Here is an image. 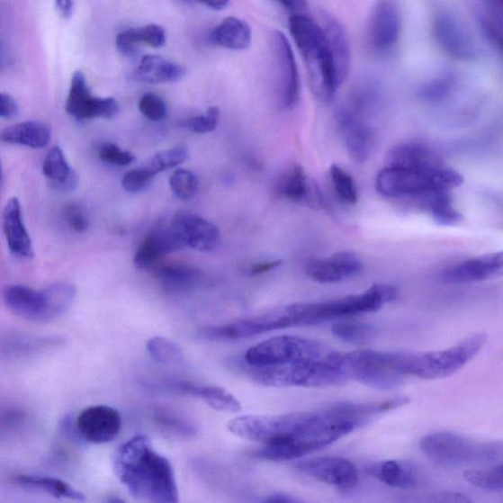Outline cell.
<instances>
[{
    "label": "cell",
    "instance_id": "obj_1",
    "mask_svg": "<svg viewBox=\"0 0 503 503\" xmlns=\"http://www.w3.org/2000/svg\"><path fill=\"white\" fill-rule=\"evenodd\" d=\"M113 471L138 500L179 501L174 468L166 457L156 451L147 436H135L119 448L113 457Z\"/></svg>",
    "mask_w": 503,
    "mask_h": 503
},
{
    "label": "cell",
    "instance_id": "obj_2",
    "mask_svg": "<svg viewBox=\"0 0 503 503\" xmlns=\"http://www.w3.org/2000/svg\"><path fill=\"white\" fill-rule=\"evenodd\" d=\"M288 26L302 57L310 88L319 101L330 102L335 98L339 85L322 28L303 13H296L289 18Z\"/></svg>",
    "mask_w": 503,
    "mask_h": 503
},
{
    "label": "cell",
    "instance_id": "obj_3",
    "mask_svg": "<svg viewBox=\"0 0 503 503\" xmlns=\"http://www.w3.org/2000/svg\"><path fill=\"white\" fill-rule=\"evenodd\" d=\"M409 353L358 350L337 353L335 365L347 380L368 387L390 391L400 387L409 377Z\"/></svg>",
    "mask_w": 503,
    "mask_h": 503
},
{
    "label": "cell",
    "instance_id": "obj_4",
    "mask_svg": "<svg viewBox=\"0 0 503 503\" xmlns=\"http://www.w3.org/2000/svg\"><path fill=\"white\" fill-rule=\"evenodd\" d=\"M334 359L335 357L330 361H295L270 366H248L247 370L251 379L265 387L324 388L348 381L335 365Z\"/></svg>",
    "mask_w": 503,
    "mask_h": 503
},
{
    "label": "cell",
    "instance_id": "obj_5",
    "mask_svg": "<svg viewBox=\"0 0 503 503\" xmlns=\"http://www.w3.org/2000/svg\"><path fill=\"white\" fill-rule=\"evenodd\" d=\"M420 448L431 462L445 468L495 463L502 458L501 442H476L452 432L424 436Z\"/></svg>",
    "mask_w": 503,
    "mask_h": 503
},
{
    "label": "cell",
    "instance_id": "obj_6",
    "mask_svg": "<svg viewBox=\"0 0 503 503\" xmlns=\"http://www.w3.org/2000/svg\"><path fill=\"white\" fill-rule=\"evenodd\" d=\"M463 184L462 175L445 166L433 169L384 167L376 178L377 191L391 198H416L433 192H451Z\"/></svg>",
    "mask_w": 503,
    "mask_h": 503
},
{
    "label": "cell",
    "instance_id": "obj_7",
    "mask_svg": "<svg viewBox=\"0 0 503 503\" xmlns=\"http://www.w3.org/2000/svg\"><path fill=\"white\" fill-rule=\"evenodd\" d=\"M298 327H306L303 303L276 308L228 325L208 327L200 330V337L210 341H234Z\"/></svg>",
    "mask_w": 503,
    "mask_h": 503
},
{
    "label": "cell",
    "instance_id": "obj_8",
    "mask_svg": "<svg viewBox=\"0 0 503 503\" xmlns=\"http://www.w3.org/2000/svg\"><path fill=\"white\" fill-rule=\"evenodd\" d=\"M337 351L320 342L294 336H282L260 342L246 351L248 366L261 367L295 361H330Z\"/></svg>",
    "mask_w": 503,
    "mask_h": 503
},
{
    "label": "cell",
    "instance_id": "obj_9",
    "mask_svg": "<svg viewBox=\"0 0 503 503\" xmlns=\"http://www.w3.org/2000/svg\"><path fill=\"white\" fill-rule=\"evenodd\" d=\"M398 289L385 283L373 284L365 292L305 303L309 327L337 319L379 311L383 305L394 301Z\"/></svg>",
    "mask_w": 503,
    "mask_h": 503
},
{
    "label": "cell",
    "instance_id": "obj_10",
    "mask_svg": "<svg viewBox=\"0 0 503 503\" xmlns=\"http://www.w3.org/2000/svg\"><path fill=\"white\" fill-rule=\"evenodd\" d=\"M487 338L484 334H477L445 350L409 353V376L426 380L451 377L477 355V353L484 347Z\"/></svg>",
    "mask_w": 503,
    "mask_h": 503
},
{
    "label": "cell",
    "instance_id": "obj_11",
    "mask_svg": "<svg viewBox=\"0 0 503 503\" xmlns=\"http://www.w3.org/2000/svg\"><path fill=\"white\" fill-rule=\"evenodd\" d=\"M402 16L395 0H379L372 9L366 29V44L373 56L387 57L398 46Z\"/></svg>",
    "mask_w": 503,
    "mask_h": 503
},
{
    "label": "cell",
    "instance_id": "obj_12",
    "mask_svg": "<svg viewBox=\"0 0 503 503\" xmlns=\"http://www.w3.org/2000/svg\"><path fill=\"white\" fill-rule=\"evenodd\" d=\"M368 115L349 101L341 105L337 120L350 157L357 164H364L371 157L376 138L369 125Z\"/></svg>",
    "mask_w": 503,
    "mask_h": 503
},
{
    "label": "cell",
    "instance_id": "obj_13",
    "mask_svg": "<svg viewBox=\"0 0 503 503\" xmlns=\"http://www.w3.org/2000/svg\"><path fill=\"white\" fill-rule=\"evenodd\" d=\"M272 51L277 79L278 99L284 110H292L301 94V81L291 42L281 31L272 36Z\"/></svg>",
    "mask_w": 503,
    "mask_h": 503
},
{
    "label": "cell",
    "instance_id": "obj_14",
    "mask_svg": "<svg viewBox=\"0 0 503 503\" xmlns=\"http://www.w3.org/2000/svg\"><path fill=\"white\" fill-rule=\"evenodd\" d=\"M66 110L75 120L85 121L112 119L119 114L121 106L113 98L93 95L84 73L76 71L71 79Z\"/></svg>",
    "mask_w": 503,
    "mask_h": 503
},
{
    "label": "cell",
    "instance_id": "obj_15",
    "mask_svg": "<svg viewBox=\"0 0 503 503\" xmlns=\"http://www.w3.org/2000/svg\"><path fill=\"white\" fill-rule=\"evenodd\" d=\"M122 427L121 415L106 405H94L84 409L75 420L80 440L93 445L112 443Z\"/></svg>",
    "mask_w": 503,
    "mask_h": 503
},
{
    "label": "cell",
    "instance_id": "obj_16",
    "mask_svg": "<svg viewBox=\"0 0 503 503\" xmlns=\"http://www.w3.org/2000/svg\"><path fill=\"white\" fill-rule=\"evenodd\" d=\"M296 468L300 472L340 490H351L359 481L356 466L342 457L310 458L299 463Z\"/></svg>",
    "mask_w": 503,
    "mask_h": 503
},
{
    "label": "cell",
    "instance_id": "obj_17",
    "mask_svg": "<svg viewBox=\"0 0 503 503\" xmlns=\"http://www.w3.org/2000/svg\"><path fill=\"white\" fill-rule=\"evenodd\" d=\"M434 37L448 57L471 61L477 56L475 42L462 22L451 13L440 12L434 19Z\"/></svg>",
    "mask_w": 503,
    "mask_h": 503
},
{
    "label": "cell",
    "instance_id": "obj_18",
    "mask_svg": "<svg viewBox=\"0 0 503 503\" xmlns=\"http://www.w3.org/2000/svg\"><path fill=\"white\" fill-rule=\"evenodd\" d=\"M169 228L190 247L202 253H210L219 248L220 232L215 224L204 218L187 211L178 212Z\"/></svg>",
    "mask_w": 503,
    "mask_h": 503
},
{
    "label": "cell",
    "instance_id": "obj_19",
    "mask_svg": "<svg viewBox=\"0 0 503 503\" xmlns=\"http://www.w3.org/2000/svg\"><path fill=\"white\" fill-rule=\"evenodd\" d=\"M363 269L364 264L355 253L338 252L328 258L309 262L306 274L318 283L335 284L358 276Z\"/></svg>",
    "mask_w": 503,
    "mask_h": 503
},
{
    "label": "cell",
    "instance_id": "obj_20",
    "mask_svg": "<svg viewBox=\"0 0 503 503\" xmlns=\"http://www.w3.org/2000/svg\"><path fill=\"white\" fill-rule=\"evenodd\" d=\"M502 253L476 256L449 265L440 275V280L449 284H465L490 280L502 274Z\"/></svg>",
    "mask_w": 503,
    "mask_h": 503
},
{
    "label": "cell",
    "instance_id": "obj_21",
    "mask_svg": "<svg viewBox=\"0 0 503 503\" xmlns=\"http://www.w3.org/2000/svg\"><path fill=\"white\" fill-rule=\"evenodd\" d=\"M333 58L339 88L348 78L352 63L350 40L344 24L333 15L323 13L319 22Z\"/></svg>",
    "mask_w": 503,
    "mask_h": 503
},
{
    "label": "cell",
    "instance_id": "obj_22",
    "mask_svg": "<svg viewBox=\"0 0 503 503\" xmlns=\"http://www.w3.org/2000/svg\"><path fill=\"white\" fill-rule=\"evenodd\" d=\"M4 301L9 311L33 323H48L46 299L42 291L25 285H8L4 289Z\"/></svg>",
    "mask_w": 503,
    "mask_h": 503
},
{
    "label": "cell",
    "instance_id": "obj_23",
    "mask_svg": "<svg viewBox=\"0 0 503 503\" xmlns=\"http://www.w3.org/2000/svg\"><path fill=\"white\" fill-rule=\"evenodd\" d=\"M3 230L10 252L18 258H34L33 242L26 229L22 208L17 198L9 199L3 211Z\"/></svg>",
    "mask_w": 503,
    "mask_h": 503
},
{
    "label": "cell",
    "instance_id": "obj_24",
    "mask_svg": "<svg viewBox=\"0 0 503 503\" xmlns=\"http://www.w3.org/2000/svg\"><path fill=\"white\" fill-rule=\"evenodd\" d=\"M444 166L441 156L434 148L417 142L396 145L384 157V167L433 169Z\"/></svg>",
    "mask_w": 503,
    "mask_h": 503
},
{
    "label": "cell",
    "instance_id": "obj_25",
    "mask_svg": "<svg viewBox=\"0 0 503 503\" xmlns=\"http://www.w3.org/2000/svg\"><path fill=\"white\" fill-rule=\"evenodd\" d=\"M277 189L283 198L298 205L310 208H319L323 205L322 195L315 182L298 165L286 171L278 182Z\"/></svg>",
    "mask_w": 503,
    "mask_h": 503
},
{
    "label": "cell",
    "instance_id": "obj_26",
    "mask_svg": "<svg viewBox=\"0 0 503 503\" xmlns=\"http://www.w3.org/2000/svg\"><path fill=\"white\" fill-rule=\"evenodd\" d=\"M185 68L180 64L157 55L145 56L135 70L138 81L151 84H170L185 76Z\"/></svg>",
    "mask_w": 503,
    "mask_h": 503
},
{
    "label": "cell",
    "instance_id": "obj_27",
    "mask_svg": "<svg viewBox=\"0 0 503 503\" xmlns=\"http://www.w3.org/2000/svg\"><path fill=\"white\" fill-rule=\"evenodd\" d=\"M166 30L157 24L122 31L115 39L116 49L124 57H133L142 45L160 49L166 46Z\"/></svg>",
    "mask_w": 503,
    "mask_h": 503
},
{
    "label": "cell",
    "instance_id": "obj_28",
    "mask_svg": "<svg viewBox=\"0 0 503 503\" xmlns=\"http://www.w3.org/2000/svg\"><path fill=\"white\" fill-rule=\"evenodd\" d=\"M51 140L49 127L40 121H25L8 126L0 133V141L6 144L45 148Z\"/></svg>",
    "mask_w": 503,
    "mask_h": 503
},
{
    "label": "cell",
    "instance_id": "obj_29",
    "mask_svg": "<svg viewBox=\"0 0 503 503\" xmlns=\"http://www.w3.org/2000/svg\"><path fill=\"white\" fill-rule=\"evenodd\" d=\"M368 473L391 488L409 490L420 484L416 468L411 463L398 462V460H389L372 465L368 468Z\"/></svg>",
    "mask_w": 503,
    "mask_h": 503
},
{
    "label": "cell",
    "instance_id": "obj_30",
    "mask_svg": "<svg viewBox=\"0 0 503 503\" xmlns=\"http://www.w3.org/2000/svg\"><path fill=\"white\" fill-rule=\"evenodd\" d=\"M42 174L55 189L69 192L77 188L79 176L68 164L66 155L59 147H53L42 164Z\"/></svg>",
    "mask_w": 503,
    "mask_h": 503
},
{
    "label": "cell",
    "instance_id": "obj_31",
    "mask_svg": "<svg viewBox=\"0 0 503 503\" xmlns=\"http://www.w3.org/2000/svg\"><path fill=\"white\" fill-rule=\"evenodd\" d=\"M252 39V30L248 23L237 17L222 20L211 33L213 44L235 51L249 49Z\"/></svg>",
    "mask_w": 503,
    "mask_h": 503
},
{
    "label": "cell",
    "instance_id": "obj_32",
    "mask_svg": "<svg viewBox=\"0 0 503 503\" xmlns=\"http://www.w3.org/2000/svg\"><path fill=\"white\" fill-rule=\"evenodd\" d=\"M12 481L17 486L45 492L53 498L85 501V497L82 492L58 478L38 475H16Z\"/></svg>",
    "mask_w": 503,
    "mask_h": 503
},
{
    "label": "cell",
    "instance_id": "obj_33",
    "mask_svg": "<svg viewBox=\"0 0 503 503\" xmlns=\"http://www.w3.org/2000/svg\"><path fill=\"white\" fill-rule=\"evenodd\" d=\"M156 276L166 291L173 293L188 292L201 280L199 270L184 264L157 266Z\"/></svg>",
    "mask_w": 503,
    "mask_h": 503
},
{
    "label": "cell",
    "instance_id": "obj_34",
    "mask_svg": "<svg viewBox=\"0 0 503 503\" xmlns=\"http://www.w3.org/2000/svg\"><path fill=\"white\" fill-rule=\"evenodd\" d=\"M416 198L421 202L422 207L430 213L431 217L442 226H456L463 220V215L454 206L449 192H433Z\"/></svg>",
    "mask_w": 503,
    "mask_h": 503
},
{
    "label": "cell",
    "instance_id": "obj_35",
    "mask_svg": "<svg viewBox=\"0 0 503 503\" xmlns=\"http://www.w3.org/2000/svg\"><path fill=\"white\" fill-rule=\"evenodd\" d=\"M42 292L46 299L48 323L67 314L77 294L76 287L70 283H53Z\"/></svg>",
    "mask_w": 503,
    "mask_h": 503
},
{
    "label": "cell",
    "instance_id": "obj_36",
    "mask_svg": "<svg viewBox=\"0 0 503 503\" xmlns=\"http://www.w3.org/2000/svg\"><path fill=\"white\" fill-rule=\"evenodd\" d=\"M192 396L204 401L212 409L226 413H238L241 410V403L235 396L219 387L195 383Z\"/></svg>",
    "mask_w": 503,
    "mask_h": 503
},
{
    "label": "cell",
    "instance_id": "obj_37",
    "mask_svg": "<svg viewBox=\"0 0 503 503\" xmlns=\"http://www.w3.org/2000/svg\"><path fill=\"white\" fill-rule=\"evenodd\" d=\"M151 416L158 427L175 436L189 438L194 437L198 433L197 427L194 424L185 419L184 417L166 409L154 408Z\"/></svg>",
    "mask_w": 503,
    "mask_h": 503
},
{
    "label": "cell",
    "instance_id": "obj_38",
    "mask_svg": "<svg viewBox=\"0 0 503 503\" xmlns=\"http://www.w3.org/2000/svg\"><path fill=\"white\" fill-rule=\"evenodd\" d=\"M331 331L337 338L353 346L365 345L377 335V328L373 325L359 322L337 323Z\"/></svg>",
    "mask_w": 503,
    "mask_h": 503
},
{
    "label": "cell",
    "instance_id": "obj_39",
    "mask_svg": "<svg viewBox=\"0 0 503 503\" xmlns=\"http://www.w3.org/2000/svg\"><path fill=\"white\" fill-rule=\"evenodd\" d=\"M329 176L337 198L346 205H355L359 194L355 178L337 165L330 166Z\"/></svg>",
    "mask_w": 503,
    "mask_h": 503
},
{
    "label": "cell",
    "instance_id": "obj_40",
    "mask_svg": "<svg viewBox=\"0 0 503 503\" xmlns=\"http://www.w3.org/2000/svg\"><path fill=\"white\" fill-rule=\"evenodd\" d=\"M469 484L481 490L502 494L503 469L499 463L490 469H471L464 473Z\"/></svg>",
    "mask_w": 503,
    "mask_h": 503
},
{
    "label": "cell",
    "instance_id": "obj_41",
    "mask_svg": "<svg viewBox=\"0 0 503 503\" xmlns=\"http://www.w3.org/2000/svg\"><path fill=\"white\" fill-rule=\"evenodd\" d=\"M147 349L149 355L163 365H175L184 360L181 348L175 342L166 337H152L148 341Z\"/></svg>",
    "mask_w": 503,
    "mask_h": 503
},
{
    "label": "cell",
    "instance_id": "obj_42",
    "mask_svg": "<svg viewBox=\"0 0 503 503\" xmlns=\"http://www.w3.org/2000/svg\"><path fill=\"white\" fill-rule=\"evenodd\" d=\"M189 157L188 148L184 146H175L156 154L145 165L157 176L165 171L184 164Z\"/></svg>",
    "mask_w": 503,
    "mask_h": 503
},
{
    "label": "cell",
    "instance_id": "obj_43",
    "mask_svg": "<svg viewBox=\"0 0 503 503\" xmlns=\"http://www.w3.org/2000/svg\"><path fill=\"white\" fill-rule=\"evenodd\" d=\"M455 77L452 74H445L430 82L425 83L418 91L421 100L430 103L445 101L453 92Z\"/></svg>",
    "mask_w": 503,
    "mask_h": 503
},
{
    "label": "cell",
    "instance_id": "obj_44",
    "mask_svg": "<svg viewBox=\"0 0 503 503\" xmlns=\"http://www.w3.org/2000/svg\"><path fill=\"white\" fill-rule=\"evenodd\" d=\"M169 185L178 199L188 201L196 196L199 190V179L190 170L177 169L171 175Z\"/></svg>",
    "mask_w": 503,
    "mask_h": 503
},
{
    "label": "cell",
    "instance_id": "obj_45",
    "mask_svg": "<svg viewBox=\"0 0 503 503\" xmlns=\"http://www.w3.org/2000/svg\"><path fill=\"white\" fill-rule=\"evenodd\" d=\"M138 108L146 119L154 122L165 121L167 115L166 103L159 95L153 93L143 94L139 101Z\"/></svg>",
    "mask_w": 503,
    "mask_h": 503
},
{
    "label": "cell",
    "instance_id": "obj_46",
    "mask_svg": "<svg viewBox=\"0 0 503 503\" xmlns=\"http://www.w3.org/2000/svg\"><path fill=\"white\" fill-rule=\"evenodd\" d=\"M156 175L146 166L134 168L123 176L121 185L128 193H140L151 186Z\"/></svg>",
    "mask_w": 503,
    "mask_h": 503
},
{
    "label": "cell",
    "instance_id": "obj_47",
    "mask_svg": "<svg viewBox=\"0 0 503 503\" xmlns=\"http://www.w3.org/2000/svg\"><path fill=\"white\" fill-rule=\"evenodd\" d=\"M63 219L67 226L75 233H84L90 226L87 211L77 202H70L64 208Z\"/></svg>",
    "mask_w": 503,
    "mask_h": 503
},
{
    "label": "cell",
    "instance_id": "obj_48",
    "mask_svg": "<svg viewBox=\"0 0 503 503\" xmlns=\"http://www.w3.org/2000/svg\"><path fill=\"white\" fill-rule=\"evenodd\" d=\"M103 163L116 166H128L135 162V156L113 143H103L99 148Z\"/></svg>",
    "mask_w": 503,
    "mask_h": 503
},
{
    "label": "cell",
    "instance_id": "obj_49",
    "mask_svg": "<svg viewBox=\"0 0 503 503\" xmlns=\"http://www.w3.org/2000/svg\"><path fill=\"white\" fill-rule=\"evenodd\" d=\"M220 119V112L216 106H211L205 114L193 117L186 122L190 131L196 134H207L216 130Z\"/></svg>",
    "mask_w": 503,
    "mask_h": 503
},
{
    "label": "cell",
    "instance_id": "obj_50",
    "mask_svg": "<svg viewBox=\"0 0 503 503\" xmlns=\"http://www.w3.org/2000/svg\"><path fill=\"white\" fill-rule=\"evenodd\" d=\"M19 108L12 95L0 93V119H13L18 113Z\"/></svg>",
    "mask_w": 503,
    "mask_h": 503
},
{
    "label": "cell",
    "instance_id": "obj_51",
    "mask_svg": "<svg viewBox=\"0 0 503 503\" xmlns=\"http://www.w3.org/2000/svg\"><path fill=\"white\" fill-rule=\"evenodd\" d=\"M429 501L467 503V502H472L473 500L469 499L467 496L463 494H459V492L441 491V492H437V494L432 495L431 499H429Z\"/></svg>",
    "mask_w": 503,
    "mask_h": 503
},
{
    "label": "cell",
    "instance_id": "obj_52",
    "mask_svg": "<svg viewBox=\"0 0 503 503\" xmlns=\"http://www.w3.org/2000/svg\"><path fill=\"white\" fill-rule=\"evenodd\" d=\"M282 264L283 262L281 260L256 263L250 267L248 274L251 276L262 275L276 269V267L280 266Z\"/></svg>",
    "mask_w": 503,
    "mask_h": 503
},
{
    "label": "cell",
    "instance_id": "obj_53",
    "mask_svg": "<svg viewBox=\"0 0 503 503\" xmlns=\"http://www.w3.org/2000/svg\"><path fill=\"white\" fill-rule=\"evenodd\" d=\"M256 501L265 503H298L302 502L301 499L295 498L294 496L285 494V492H275V494L266 496L265 498L260 499Z\"/></svg>",
    "mask_w": 503,
    "mask_h": 503
},
{
    "label": "cell",
    "instance_id": "obj_54",
    "mask_svg": "<svg viewBox=\"0 0 503 503\" xmlns=\"http://www.w3.org/2000/svg\"><path fill=\"white\" fill-rule=\"evenodd\" d=\"M274 2L283 5L289 12L294 13V14L303 13L307 8V0H274Z\"/></svg>",
    "mask_w": 503,
    "mask_h": 503
},
{
    "label": "cell",
    "instance_id": "obj_55",
    "mask_svg": "<svg viewBox=\"0 0 503 503\" xmlns=\"http://www.w3.org/2000/svg\"><path fill=\"white\" fill-rule=\"evenodd\" d=\"M485 12L491 15L502 18L503 15V0H484Z\"/></svg>",
    "mask_w": 503,
    "mask_h": 503
},
{
    "label": "cell",
    "instance_id": "obj_56",
    "mask_svg": "<svg viewBox=\"0 0 503 503\" xmlns=\"http://www.w3.org/2000/svg\"><path fill=\"white\" fill-rule=\"evenodd\" d=\"M58 12L64 19H68L73 14L74 2L73 0H56Z\"/></svg>",
    "mask_w": 503,
    "mask_h": 503
},
{
    "label": "cell",
    "instance_id": "obj_57",
    "mask_svg": "<svg viewBox=\"0 0 503 503\" xmlns=\"http://www.w3.org/2000/svg\"><path fill=\"white\" fill-rule=\"evenodd\" d=\"M194 2L220 12V10L226 9L229 5L230 0H194Z\"/></svg>",
    "mask_w": 503,
    "mask_h": 503
},
{
    "label": "cell",
    "instance_id": "obj_58",
    "mask_svg": "<svg viewBox=\"0 0 503 503\" xmlns=\"http://www.w3.org/2000/svg\"><path fill=\"white\" fill-rule=\"evenodd\" d=\"M2 179H3V166H2V162H0V184H2Z\"/></svg>",
    "mask_w": 503,
    "mask_h": 503
}]
</instances>
